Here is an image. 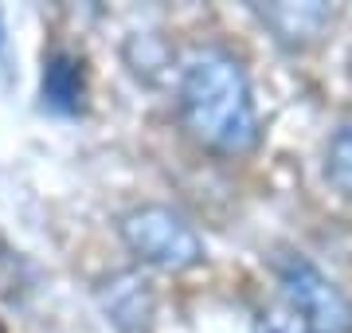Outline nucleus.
<instances>
[{"mask_svg":"<svg viewBox=\"0 0 352 333\" xmlns=\"http://www.w3.org/2000/svg\"><path fill=\"white\" fill-rule=\"evenodd\" d=\"M180 118L184 129L215 153H247L258 141V110L247 71L231 52L204 47L180 75Z\"/></svg>","mask_w":352,"mask_h":333,"instance_id":"obj_1","label":"nucleus"},{"mask_svg":"<svg viewBox=\"0 0 352 333\" xmlns=\"http://www.w3.org/2000/svg\"><path fill=\"white\" fill-rule=\"evenodd\" d=\"M118 231H122L129 251L149 267L188 270L196 263H204V239L196 235V228L164 204L129 208L126 216L118 219Z\"/></svg>","mask_w":352,"mask_h":333,"instance_id":"obj_2","label":"nucleus"},{"mask_svg":"<svg viewBox=\"0 0 352 333\" xmlns=\"http://www.w3.org/2000/svg\"><path fill=\"white\" fill-rule=\"evenodd\" d=\"M278 279H282V294L305 325L314 333H352V302L337 282L321 275V270L302 255L278 259Z\"/></svg>","mask_w":352,"mask_h":333,"instance_id":"obj_3","label":"nucleus"},{"mask_svg":"<svg viewBox=\"0 0 352 333\" xmlns=\"http://www.w3.org/2000/svg\"><path fill=\"white\" fill-rule=\"evenodd\" d=\"M98 302L118 333H149L153 314H157V294L153 282L141 270H118L98 286Z\"/></svg>","mask_w":352,"mask_h":333,"instance_id":"obj_4","label":"nucleus"},{"mask_svg":"<svg viewBox=\"0 0 352 333\" xmlns=\"http://www.w3.org/2000/svg\"><path fill=\"white\" fill-rule=\"evenodd\" d=\"M254 16L274 32V39L282 47L302 52V47L321 39V32L333 20V8L317 4V0H309V4H254Z\"/></svg>","mask_w":352,"mask_h":333,"instance_id":"obj_5","label":"nucleus"},{"mask_svg":"<svg viewBox=\"0 0 352 333\" xmlns=\"http://www.w3.org/2000/svg\"><path fill=\"white\" fill-rule=\"evenodd\" d=\"M87 98V75H82V59L71 52H55L43 63V103L59 114H75L82 110Z\"/></svg>","mask_w":352,"mask_h":333,"instance_id":"obj_6","label":"nucleus"},{"mask_svg":"<svg viewBox=\"0 0 352 333\" xmlns=\"http://www.w3.org/2000/svg\"><path fill=\"white\" fill-rule=\"evenodd\" d=\"M126 63L133 67V75H141L145 83H157V78L164 75V67L173 63V52H168V43H164L161 36H153V32H145V36H133L126 43Z\"/></svg>","mask_w":352,"mask_h":333,"instance_id":"obj_7","label":"nucleus"},{"mask_svg":"<svg viewBox=\"0 0 352 333\" xmlns=\"http://www.w3.org/2000/svg\"><path fill=\"white\" fill-rule=\"evenodd\" d=\"M325 180L337 189V193L352 196V122H344V126L333 133V141H329Z\"/></svg>","mask_w":352,"mask_h":333,"instance_id":"obj_8","label":"nucleus"},{"mask_svg":"<svg viewBox=\"0 0 352 333\" xmlns=\"http://www.w3.org/2000/svg\"><path fill=\"white\" fill-rule=\"evenodd\" d=\"M254 333H314V330L305 325V318L289 306V302H274V306L258 310Z\"/></svg>","mask_w":352,"mask_h":333,"instance_id":"obj_9","label":"nucleus"}]
</instances>
